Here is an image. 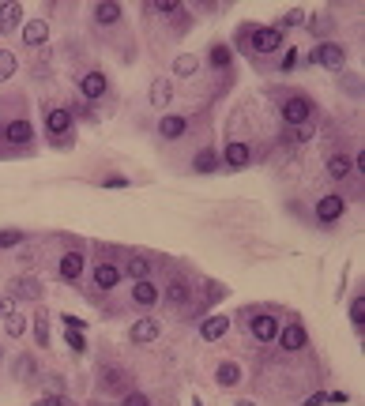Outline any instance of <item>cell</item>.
<instances>
[{
    "mask_svg": "<svg viewBox=\"0 0 365 406\" xmlns=\"http://www.w3.org/2000/svg\"><path fill=\"white\" fill-rule=\"evenodd\" d=\"M331 27H335V19H320V23H309V30H313V34H328Z\"/></svg>",
    "mask_w": 365,
    "mask_h": 406,
    "instance_id": "41",
    "label": "cell"
},
{
    "mask_svg": "<svg viewBox=\"0 0 365 406\" xmlns=\"http://www.w3.org/2000/svg\"><path fill=\"white\" fill-rule=\"evenodd\" d=\"M170 98H173V83H170V79H155V83H151V106L166 109V106H170Z\"/></svg>",
    "mask_w": 365,
    "mask_h": 406,
    "instance_id": "20",
    "label": "cell"
},
{
    "mask_svg": "<svg viewBox=\"0 0 365 406\" xmlns=\"http://www.w3.org/2000/svg\"><path fill=\"white\" fill-rule=\"evenodd\" d=\"M147 12H158V15H177L181 8L170 4V0H158V4H147Z\"/></svg>",
    "mask_w": 365,
    "mask_h": 406,
    "instance_id": "35",
    "label": "cell"
},
{
    "mask_svg": "<svg viewBox=\"0 0 365 406\" xmlns=\"http://www.w3.org/2000/svg\"><path fill=\"white\" fill-rule=\"evenodd\" d=\"M249 331H252V339H256V342H275V339H279V331H283V320H279V316H272V313H256L249 320Z\"/></svg>",
    "mask_w": 365,
    "mask_h": 406,
    "instance_id": "4",
    "label": "cell"
},
{
    "mask_svg": "<svg viewBox=\"0 0 365 406\" xmlns=\"http://www.w3.org/2000/svg\"><path fill=\"white\" fill-rule=\"evenodd\" d=\"M57 275L65 278V282H76L79 275H83V252H65L57 264Z\"/></svg>",
    "mask_w": 365,
    "mask_h": 406,
    "instance_id": "10",
    "label": "cell"
},
{
    "mask_svg": "<svg viewBox=\"0 0 365 406\" xmlns=\"http://www.w3.org/2000/svg\"><path fill=\"white\" fill-rule=\"evenodd\" d=\"M313 65H320V68H328V71H343L346 49H343V45H335V42H320L313 49Z\"/></svg>",
    "mask_w": 365,
    "mask_h": 406,
    "instance_id": "3",
    "label": "cell"
},
{
    "mask_svg": "<svg viewBox=\"0 0 365 406\" xmlns=\"http://www.w3.org/2000/svg\"><path fill=\"white\" fill-rule=\"evenodd\" d=\"M15 76V57L8 49H0V83H4V79H12Z\"/></svg>",
    "mask_w": 365,
    "mask_h": 406,
    "instance_id": "33",
    "label": "cell"
},
{
    "mask_svg": "<svg viewBox=\"0 0 365 406\" xmlns=\"http://www.w3.org/2000/svg\"><path fill=\"white\" fill-rule=\"evenodd\" d=\"M283 121L290 124V128H301V124L313 121V98H305V94H294V98L283 102Z\"/></svg>",
    "mask_w": 365,
    "mask_h": 406,
    "instance_id": "1",
    "label": "cell"
},
{
    "mask_svg": "<svg viewBox=\"0 0 365 406\" xmlns=\"http://www.w3.org/2000/svg\"><path fill=\"white\" fill-rule=\"evenodd\" d=\"M346 91H351V94L362 91V87H358V76H346Z\"/></svg>",
    "mask_w": 365,
    "mask_h": 406,
    "instance_id": "47",
    "label": "cell"
},
{
    "mask_svg": "<svg viewBox=\"0 0 365 406\" xmlns=\"http://www.w3.org/2000/svg\"><path fill=\"white\" fill-rule=\"evenodd\" d=\"M23 23V4H4L0 8V34H12Z\"/></svg>",
    "mask_w": 365,
    "mask_h": 406,
    "instance_id": "22",
    "label": "cell"
},
{
    "mask_svg": "<svg viewBox=\"0 0 365 406\" xmlns=\"http://www.w3.org/2000/svg\"><path fill=\"white\" fill-rule=\"evenodd\" d=\"M124 275H129L132 282H140V278H151V260H147V256H132L129 264H124Z\"/></svg>",
    "mask_w": 365,
    "mask_h": 406,
    "instance_id": "25",
    "label": "cell"
},
{
    "mask_svg": "<svg viewBox=\"0 0 365 406\" xmlns=\"http://www.w3.org/2000/svg\"><path fill=\"white\" fill-rule=\"evenodd\" d=\"M158 297H162V290H158L151 278H140V282H132V301H136L140 308H151L158 305Z\"/></svg>",
    "mask_w": 365,
    "mask_h": 406,
    "instance_id": "7",
    "label": "cell"
},
{
    "mask_svg": "<svg viewBox=\"0 0 365 406\" xmlns=\"http://www.w3.org/2000/svg\"><path fill=\"white\" fill-rule=\"evenodd\" d=\"M60 320H65L68 331H83L87 328V320H79V316H60Z\"/></svg>",
    "mask_w": 365,
    "mask_h": 406,
    "instance_id": "42",
    "label": "cell"
},
{
    "mask_svg": "<svg viewBox=\"0 0 365 406\" xmlns=\"http://www.w3.org/2000/svg\"><path fill=\"white\" fill-rule=\"evenodd\" d=\"M106 76H102V71H87L83 79H79V91H83V98L87 102H94V98H102V94H106Z\"/></svg>",
    "mask_w": 365,
    "mask_h": 406,
    "instance_id": "8",
    "label": "cell"
},
{
    "mask_svg": "<svg viewBox=\"0 0 365 406\" xmlns=\"http://www.w3.org/2000/svg\"><path fill=\"white\" fill-rule=\"evenodd\" d=\"M121 384H124V372L106 369V376H102V387H106V392H121Z\"/></svg>",
    "mask_w": 365,
    "mask_h": 406,
    "instance_id": "32",
    "label": "cell"
},
{
    "mask_svg": "<svg viewBox=\"0 0 365 406\" xmlns=\"http://www.w3.org/2000/svg\"><path fill=\"white\" fill-rule=\"evenodd\" d=\"M102 185H106V188H129V181H124V177H106Z\"/></svg>",
    "mask_w": 365,
    "mask_h": 406,
    "instance_id": "44",
    "label": "cell"
},
{
    "mask_svg": "<svg viewBox=\"0 0 365 406\" xmlns=\"http://www.w3.org/2000/svg\"><path fill=\"white\" fill-rule=\"evenodd\" d=\"M343 211H346V200H343V196H320V200H316V218H320L324 226L339 222V218H343Z\"/></svg>",
    "mask_w": 365,
    "mask_h": 406,
    "instance_id": "5",
    "label": "cell"
},
{
    "mask_svg": "<svg viewBox=\"0 0 365 406\" xmlns=\"http://www.w3.org/2000/svg\"><path fill=\"white\" fill-rule=\"evenodd\" d=\"M129 339L132 342H155L158 339V320H151V316H147V320H136V324H132V331H129Z\"/></svg>",
    "mask_w": 365,
    "mask_h": 406,
    "instance_id": "21",
    "label": "cell"
},
{
    "mask_svg": "<svg viewBox=\"0 0 365 406\" xmlns=\"http://www.w3.org/2000/svg\"><path fill=\"white\" fill-rule=\"evenodd\" d=\"M279 342H283V350H287V354H298V350H305L309 331L301 328V324H287V328L279 331Z\"/></svg>",
    "mask_w": 365,
    "mask_h": 406,
    "instance_id": "6",
    "label": "cell"
},
{
    "mask_svg": "<svg viewBox=\"0 0 365 406\" xmlns=\"http://www.w3.org/2000/svg\"><path fill=\"white\" fill-rule=\"evenodd\" d=\"M237 406H256V403H249V399H241V403H237Z\"/></svg>",
    "mask_w": 365,
    "mask_h": 406,
    "instance_id": "49",
    "label": "cell"
},
{
    "mask_svg": "<svg viewBox=\"0 0 365 406\" xmlns=\"http://www.w3.org/2000/svg\"><path fill=\"white\" fill-rule=\"evenodd\" d=\"M215 166H219V155H215L211 147H200V150L192 155V173H211Z\"/></svg>",
    "mask_w": 365,
    "mask_h": 406,
    "instance_id": "23",
    "label": "cell"
},
{
    "mask_svg": "<svg viewBox=\"0 0 365 406\" xmlns=\"http://www.w3.org/2000/svg\"><path fill=\"white\" fill-rule=\"evenodd\" d=\"M68 346H72L76 354H83V350H87V339L79 335V331H68Z\"/></svg>",
    "mask_w": 365,
    "mask_h": 406,
    "instance_id": "39",
    "label": "cell"
},
{
    "mask_svg": "<svg viewBox=\"0 0 365 406\" xmlns=\"http://www.w3.org/2000/svg\"><path fill=\"white\" fill-rule=\"evenodd\" d=\"M4 331H8L12 339H19L23 331H27V316H19V313H8V316H4Z\"/></svg>",
    "mask_w": 365,
    "mask_h": 406,
    "instance_id": "29",
    "label": "cell"
},
{
    "mask_svg": "<svg viewBox=\"0 0 365 406\" xmlns=\"http://www.w3.org/2000/svg\"><path fill=\"white\" fill-rule=\"evenodd\" d=\"M215 380H219V387H237V384H241V365H237V361H222L215 369Z\"/></svg>",
    "mask_w": 365,
    "mask_h": 406,
    "instance_id": "19",
    "label": "cell"
},
{
    "mask_svg": "<svg viewBox=\"0 0 365 406\" xmlns=\"http://www.w3.org/2000/svg\"><path fill=\"white\" fill-rule=\"evenodd\" d=\"M34 339L38 346H49V316H34Z\"/></svg>",
    "mask_w": 365,
    "mask_h": 406,
    "instance_id": "31",
    "label": "cell"
},
{
    "mask_svg": "<svg viewBox=\"0 0 365 406\" xmlns=\"http://www.w3.org/2000/svg\"><path fill=\"white\" fill-rule=\"evenodd\" d=\"M8 313H12V301H8V297H0V316H8Z\"/></svg>",
    "mask_w": 365,
    "mask_h": 406,
    "instance_id": "48",
    "label": "cell"
},
{
    "mask_svg": "<svg viewBox=\"0 0 365 406\" xmlns=\"http://www.w3.org/2000/svg\"><path fill=\"white\" fill-rule=\"evenodd\" d=\"M121 406H151V399L144 392H132V395H124V399H121Z\"/></svg>",
    "mask_w": 365,
    "mask_h": 406,
    "instance_id": "37",
    "label": "cell"
},
{
    "mask_svg": "<svg viewBox=\"0 0 365 406\" xmlns=\"http://www.w3.org/2000/svg\"><path fill=\"white\" fill-rule=\"evenodd\" d=\"M230 60H234L230 45H211V53H208V65L211 68H230Z\"/></svg>",
    "mask_w": 365,
    "mask_h": 406,
    "instance_id": "27",
    "label": "cell"
},
{
    "mask_svg": "<svg viewBox=\"0 0 365 406\" xmlns=\"http://www.w3.org/2000/svg\"><path fill=\"white\" fill-rule=\"evenodd\" d=\"M301 23H305V12H298V8H294V12H287V15H283L279 30H283V27H301Z\"/></svg>",
    "mask_w": 365,
    "mask_h": 406,
    "instance_id": "36",
    "label": "cell"
},
{
    "mask_svg": "<svg viewBox=\"0 0 365 406\" xmlns=\"http://www.w3.org/2000/svg\"><path fill=\"white\" fill-rule=\"evenodd\" d=\"M230 331V316H211V320H203L200 324V339L203 342H215V339H222Z\"/></svg>",
    "mask_w": 365,
    "mask_h": 406,
    "instance_id": "17",
    "label": "cell"
},
{
    "mask_svg": "<svg viewBox=\"0 0 365 406\" xmlns=\"http://www.w3.org/2000/svg\"><path fill=\"white\" fill-rule=\"evenodd\" d=\"M249 158H252L249 143L234 139V143H230V147H226V155H222V162H226L230 170H245V166H249Z\"/></svg>",
    "mask_w": 365,
    "mask_h": 406,
    "instance_id": "9",
    "label": "cell"
},
{
    "mask_svg": "<svg viewBox=\"0 0 365 406\" xmlns=\"http://www.w3.org/2000/svg\"><path fill=\"white\" fill-rule=\"evenodd\" d=\"M196 68H200V60H196L192 57V53H181V57L177 60H173V76H196Z\"/></svg>",
    "mask_w": 365,
    "mask_h": 406,
    "instance_id": "26",
    "label": "cell"
},
{
    "mask_svg": "<svg viewBox=\"0 0 365 406\" xmlns=\"http://www.w3.org/2000/svg\"><path fill=\"white\" fill-rule=\"evenodd\" d=\"M249 49L252 53H275V49H283V30L279 27H249Z\"/></svg>",
    "mask_w": 365,
    "mask_h": 406,
    "instance_id": "2",
    "label": "cell"
},
{
    "mask_svg": "<svg viewBox=\"0 0 365 406\" xmlns=\"http://www.w3.org/2000/svg\"><path fill=\"white\" fill-rule=\"evenodd\" d=\"M117 282H121V267L117 264H98L94 267V286H98V290H113Z\"/></svg>",
    "mask_w": 365,
    "mask_h": 406,
    "instance_id": "18",
    "label": "cell"
},
{
    "mask_svg": "<svg viewBox=\"0 0 365 406\" xmlns=\"http://www.w3.org/2000/svg\"><path fill=\"white\" fill-rule=\"evenodd\" d=\"M185 132H188V121L177 113H166L162 121H158V135H162V139H181Z\"/></svg>",
    "mask_w": 365,
    "mask_h": 406,
    "instance_id": "12",
    "label": "cell"
},
{
    "mask_svg": "<svg viewBox=\"0 0 365 406\" xmlns=\"http://www.w3.org/2000/svg\"><path fill=\"white\" fill-rule=\"evenodd\" d=\"M45 124H49V135H53V139L68 135V128H72V109H49Z\"/></svg>",
    "mask_w": 365,
    "mask_h": 406,
    "instance_id": "15",
    "label": "cell"
},
{
    "mask_svg": "<svg viewBox=\"0 0 365 406\" xmlns=\"http://www.w3.org/2000/svg\"><path fill=\"white\" fill-rule=\"evenodd\" d=\"M294 65H298V49H287V57H283V68H294Z\"/></svg>",
    "mask_w": 365,
    "mask_h": 406,
    "instance_id": "45",
    "label": "cell"
},
{
    "mask_svg": "<svg viewBox=\"0 0 365 406\" xmlns=\"http://www.w3.org/2000/svg\"><path fill=\"white\" fill-rule=\"evenodd\" d=\"M38 406H68V399H60V395H49V399H42Z\"/></svg>",
    "mask_w": 365,
    "mask_h": 406,
    "instance_id": "46",
    "label": "cell"
},
{
    "mask_svg": "<svg viewBox=\"0 0 365 406\" xmlns=\"http://www.w3.org/2000/svg\"><path fill=\"white\" fill-rule=\"evenodd\" d=\"M23 241V229H8V234H0V249H8V245H19Z\"/></svg>",
    "mask_w": 365,
    "mask_h": 406,
    "instance_id": "38",
    "label": "cell"
},
{
    "mask_svg": "<svg viewBox=\"0 0 365 406\" xmlns=\"http://www.w3.org/2000/svg\"><path fill=\"white\" fill-rule=\"evenodd\" d=\"M23 42L27 45H45L49 42V27H45V19H27L23 23Z\"/></svg>",
    "mask_w": 365,
    "mask_h": 406,
    "instance_id": "14",
    "label": "cell"
},
{
    "mask_svg": "<svg viewBox=\"0 0 365 406\" xmlns=\"http://www.w3.org/2000/svg\"><path fill=\"white\" fill-rule=\"evenodd\" d=\"M351 324L362 331V324H365V297H354L351 301Z\"/></svg>",
    "mask_w": 365,
    "mask_h": 406,
    "instance_id": "34",
    "label": "cell"
},
{
    "mask_svg": "<svg viewBox=\"0 0 365 406\" xmlns=\"http://www.w3.org/2000/svg\"><path fill=\"white\" fill-rule=\"evenodd\" d=\"M12 297H19V301H38L42 297V282H38L34 275H23V278H15L12 282Z\"/></svg>",
    "mask_w": 365,
    "mask_h": 406,
    "instance_id": "11",
    "label": "cell"
},
{
    "mask_svg": "<svg viewBox=\"0 0 365 406\" xmlns=\"http://www.w3.org/2000/svg\"><path fill=\"white\" fill-rule=\"evenodd\" d=\"M192 406H200V399H192Z\"/></svg>",
    "mask_w": 365,
    "mask_h": 406,
    "instance_id": "50",
    "label": "cell"
},
{
    "mask_svg": "<svg viewBox=\"0 0 365 406\" xmlns=\"http://www.w3.org/2000/svg\"><path fill=\"white\" fill-rule=\"evenodd\" d=\"M38 372V361L30 354H23L19 361H15V380H27V376H34Z\"/></svg>",
    "mask_w": 365,
    "mask_h": 406,
    "instance_id": "30",
    "label": "cell"
},
{
    "mask_svg": "<svg viewBox=\"0 0 365 406\" xmlns=\"http://www.w3.org/2000/svg\"><path fill=\"white\" fill-rule=\"evenodd\" d=\"M94 23H98V27H113V23H121V4H109V0H102V4H94Z\"/></svg>",
    "mask_w": 365,
    "mask_h": 406,
    "instance_id": "16",
    "label": "cell"
},
{
    "mask_svg": "<svg viewBox=\"0 0 365 406\" xmlns=\"http://www.w3.org/2000/svg\"><path fill=\"white\" fill-rule=\"evenodd\" d=\"M354 173V166H351V158H343V155H335V158H328V177L331 181H346Z\"/></svg>",
    "mask_w": 365,
    "mask_h": 406,
    "instance_id": "24",
    "label": "cell"
},
{
    "mask_svg": "<svg viewBox=\"0 0 365 406\" xmlns=\"http://www.w3.org/2000/svg\"><path fill=\"white\" fill-rule=\"evenodd\" d=\"M166 297H170L173 305H185V301H188V282H185V278H173V282L166 286Z\"/></svg>",
    "mask_w": 365,
    "mask_h": 406,
    "instance_id": "28",
    "label": "cell"
},
{
    "mask_svg": "<svg viewBox=\"0 0 365 406\" xmlns=\"http://www.w3.org/2000/svg\"><path fill=\"white\" fill-rule=\"evenodd\" d=\"M4 139H8V143H15V147H23V143L34 139V124H30V121H8Z\"/></svg>",
    "mask_w": 365,
    "mask_h": 406,
    "instance_id": "13",
    "label": "cell"
},
{
    "mask_svg": "<svg viewBox=\"0 0 365 406\" xmlns=\"http://www.w3.org/2000/svg\"><path fill=\"white\" fill-rule=\"evenodd\" d=\"M324 403H328V395H324V392H316V395H309V399L301 403V406H324Z\"/></svg>",
    "mask_w": 365,
    "mask_h": 406,
    "instance_id": "43",
    "label": "cell"
},
{
    "mask_svg": "<svg viewBox=\"0 0 365 406\" xmlns=\"http://www.w3.org/2000/svg\"><path fill=\"white\" fill-rule=\"evenodd\" d=\"M226 297V286L222 282H208V301H222Z\"/></svg>",
    "mask_w": 365,
    "mask_h": 406,
    "instance_id": "40",
    "label": "cell"
}]
</instances>
